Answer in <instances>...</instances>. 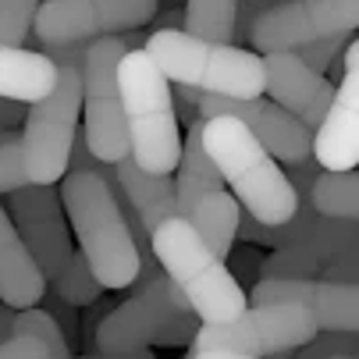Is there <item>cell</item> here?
Wrapping results in <instances>:
<instances>
[{
    "instance_id": "6da1fadb",
    "label": "cell",
    "mask_w": 359,
    "mask_h": 359,
    "mask_svg": "<svg viewBox=\"0 0 359 359\" xmlns=\"http://www.w3.org/2000/svg\"><path fill=\"white\" fill-rule=\"evenodd\" d=\"M203 149L245 217L264 228H281L295 217L299 199L285 178V168L249 135L245 125L235 118L203 121Z\"/></svg>"
},
{
    "instance_id": "7a4b0ae2",
    "label": "cell",
    "mask_w": 359,
    "mask_h": 359,
    "mask_svg": "<svg viewBox=\"0 0 359 359\" xmlns=\"http://www.w3.org/2000/svg\"><path fill=\"white\" fill-rule=\"evenodd\" d=\"M61 207L72 221V231L79 238V252L89 264L100 288H132L139 278V249L132 242V231L121 217L118 196L93 171L65 175L61 178Z\"/></svg>"
},
{
    "instance_id": "3957f363",
    "label": "cell",
    "mask_w": 359,
    "mask_h": 359,
    "mask_svg": "<svg viewBox=\"0 0 359 359\" xmlns=\"http://www.w3.org/2000/svg\"><path fill=\"white\" fill-rule=\"evenodd\" d=\"M121 118L128 135V161L146 175H171L178 168V111L171 100V82L157 72L142 46L118 61Z\"/></svg>"
},
{
    "instance_id": "277c9868",
    "label": "cell",
    "mask_w": 359,
    "mask_h": 359,
    "mask_svg": "<svg viewBox=\"0 0 359 359\" xmlns=\"http://www.w3.org/2000/svg\"><path fill=\"white\" fill-rule=\"evenodd\" d=\"M82 46H46L57 68V82L43 100L25 107L22 128V168L29 185H57L68 168V153L79 135L82 114Z\"/></svg>"
},
{
    "instance_id": "5b68a950",
    "label": "cell",
    "mask_w": 359,
    "mask_h": 359,
    "mask_svg": "<svg viewBox=\"0 0 359 359\" xmlns=\"http://www.w3.org/2000/svg\"><path fill=\"white\" fill-rule=\"evenodd\" d=\"M149 249H153V260H157L161 274L182 292L192 317L203 327L228 324L249 306L245 292L235 285L224 260H217L203 245V238L189 228V221L171 217L161 228H153Z\"/></svg>"
},
{
    "instance_id": "8992f818",
    "label": "cell",
    "mask_w": 359,
    "mask_h": 359,
    "mask_svg": "<svg viewBox=\"0 0 359 359\" xmlns=\"http://www.w3.org/2000/svg\"><path fill=\"white\" fill-rule=\"evenodd\" d=\"M142 54L157 65V72L192 93L224 96V100H260L264 96V68L260 54L242 46H217L185 36L182 29H157Z\"/></svg>"
},
{
    "instance_id": "52a82bcc",
    "label": "cell",
    "mask_w": 359,
    "mask_h": 359,
    "mask_svg": "<svg viewBox=\"0 0 359 359\" xmlns=\"http://www.w3.org/2000/svg\"><path fill=\"white\" fill-rule=\"evenodd\" d=\"M128 54L121 36L93 39L82 50V142L100 164L114 168L128 157V135L121 118V93H118V61Z\"/></svg>"
},
{
    "instance_id": "ba28073f",
    "label": "cell",
    "mask_w": 359,
    "mask_h": 359,
    "mask_svg": "<svg viewBox=\"0 0 359 359\" xmlns=\"http://www.w3.org/2000/svg\"><path fill=\"white\" fill-rule=\"evenodd\" d=\"M157 0H39L32 29L43 46H82L142 29Z\"/></svg>"
},
{
    "instance_id": "9c48e42d",
    "label": "cell",
    "mask_w": 359,
    "mask_h": 359,
    "mask_svg": "<svg viewBox=\"0 0 359 359\" xmlns=\"http://www.w3.org/2000/svg\"><path fill=\"white\" fill-rule=\"evenodd\" d=\"M317 334L313 317L299 306H245V310L217 327H199L192 348H221L252 359H267L274 352L302 348Z\"/></svg>"
},
{
    "instance_id": "30bf717a",
    "label": "cell",
    "mask_w": 359,
    "mask_h": 359,
    "mask_svg": "<svg viewBox=\"0 0 359 359\" xmlns=\"http://www.w3.org/2000/svg\"><path fill=\"white\" fill-rule=\"evenodd\" d=\"M359 25V0H285L264 11L245 32L260 54H288L306 43L352 36Z\"/></svg>"
},
{
    "instance_id": "8fae6325",
    "label": "cell",
    "mask_w": 359,
    "mask_h": 359,
    "mask_svg": "<svg viewBox=\"0 0 359 359\" xmlns=\"http://www.w3.org/2000/svg\"><path fill=\"white\" fill-rule=\"evenodd\" d=\"M178 313H192V310L182 299V292L168 278H161V281L146 285L142 292H135L128 302H118L114 310L96 324V331L86 345L96 355L142 352V348L153 345V338L161 334V327L171 324Z\"/></svg>"
},
{
    "instance_id": "7c38bea8",
    "label": "cell",
    "mask_w": 359,
    "mask_h": 359,
    "mask_svg": "<svg viewBox=\"0 0 359 359\" xmlns=\"http://www.w3.org/2000/svg\"><path fill=\"white\" fill-rule=\"evenodd\" d=\"M8 217L29 249L32 264L39 267L43 281L50 285L72 256L68 242V224H65V207L54 185H22L8 192Z\"/></svg>"
},
{
    "instance_id": "4fadbf2b",
    "label": "cell",
    "mask_w": 359,
    "mask_h": 359,
    "mask_svg": "<svg viewBox=\"0 0 359 359\" xmlns=\"http://www.w3.org/2000/svg\"><path fill=\"white\" fill-rule=\"evenodd\" d=\"M196 118H235L249 128V135L260 142L274 161L302 164L313 161V132L299 125L292 114H285L271 100H224V96H203L196 93Z\"/></svg>"
},
{
    "instance_id": "5bb4252c",
    "label": "cell",
    "mask_w": 359,
    "mask_h": 359,
    "mask_svg": "<svg viewBox=\"0 0 359 359\" xmlns=\"http://www.w3.org/2000/svg\"><path fill=\"white\" fill-rule=\"evenodd\" d=\"M313 164L320 171H355L359 164V43L341 46V79L331 107L313 132Z\"/></svg>"
},
{
    "instance_id": "9a60e30c",
    "label": "cell",
    "mask_w": 359,
    "mask_h": 359,
    "mask_svg": "<svg viewBox=\"0 0 359 359\" xmlns=\"http://www.w3.org/2000/svg\"><path fill=\"white\" fill-rule=\"evenodd\" d=\"M249 306H299L313 317L317 331H345L359 327V292L355 285H327V281H256L245 295Z\"/></svg>"
},
{
    "instance_id": "2e32d148",
    "label": "cell",
    "mask_w": 359,
    "mask_h": 359,
    "mask_svg": "<svg viewBox=\"0 0 359 359\" xmlns=\"http://www.w3.org/2000/svg\"><path fill=\"white\" fill-rule=\"evenodd\" d=\"M260 68H264V93L271 96V104H278L299 125L317 132L320 118L331 107L334 86L324 75L310 72L295 54H264Z\"/></svg>"
},
{
    "instance_id": "e0dca14e",
    "label": "cell",
    "mask_w": 359,
    "mask_h": 359,
    "mask_svg": "<svg viewBox=\"0 0 359 359\" xmlns=\"http://www.w3.org/2000/svg\"><path fill=\"white\" fill-rule=\"evenodd\" d=\"M96 175L107 178L118 203H125L132 210V217L142 224L146 235H153V228H161L164 221L178 217V199H175V178L171 175H146L128 157L118 161L114 168L100 164Z\"/></svg>"
},
{
    "instance_id": "ac0fdd59",
    "label": "cell",
    "mask_w": 359,
    "mask_h": 359,
    "mask_svg": "<svg viewBox=\"0 0 359 359\" xmlns=\"http://www.w3.org/2000/svg\"><path fill=\"white\" fill-rule=\"evenodd\" d=\"M43 292H46V281L39 267L32 264L29 249L22 245L4 203H0V302L11 313H22V310H36Z\"/></svg>"
},
{
    "instance_id": "d6986e66",
    "label": "cell",
    "mask_w": 359,
    "mask_h": 359,
    "mask_svg": "<svg viewBox=\"0 0 359 359\" xmlns=\"http://www.w3.org/2000/svg\"><path fill=\"white\" fill-rule=\"evenodd\" d=\"M57 82V68L39 50H11L0 46V100H15V104H36Z\"/></svg>"
},
{
    "instance_id": "ffe728a7",
    "label": "cell",
    "mask_w": 359,
    "mask_h": 359,
    "mask_svg": "<svg viewBox=\"0 0 359 359\" xmlns=\"http://www.w3.org/2000/svg\"><path fill=\"white\" fill-rule=\"evenodd\" d=\"M178 178H175V199H178V217H185L203 196H210L217 189H224L217 168L210 164L207 149H203V118L189 121V132L182 139L178 149Z\"/></svg>"
},
{
    "instance_id": "44dd1931",
    "label": "cell",
    "mask_w": 359,
    "mask_h": 359,
    "mask_svg": "<svg viewBox=\"0 0 359 359\" xmlns=\"http://www.w3.org/2000/svg\"><path fill=\"white\" fill-rule=\"evenodd\" d=\"M182 221H189V228L203 238V245H207L217 260H224V256L231 252V245H235L242 207L235 203V196L228 189H217L210 196H203Z\"/></svg>"
},
{
    "instance_id": "7402d4cb",
    "label": "cell",
    "mask_w": 359,
    "mask_h": 359,
    "mask_svg": "<svg viewBox=\"0 0 359 359\" xmlns=\"http://www.w3.org/2000/svg\"><path fill=\"white\" fill-rule=\"evenodd\" d=\"M72 352L57 324L43 310H22L11 320V338L0 341V359H57Z\"/></svg>"
},
{
    "instance_id": "603a6c76",
    "label": "cell",
    "mask_w": 359,
    "mask_h": 359,
    "mask_svg": "<svg viewBox=\"0 0 359 359\" xmlns=\"http://www.w3.org/2000/svg\"><path fill=\"white\" fill-rule=\"evenodd\" d=\"M235 11L238 0H185L182 32L203 43L235 46Z\"/></svg>"
},
{
    "instance_id": "cb8c5ba5",
    "label": "cell",
    "mask_w": 359,
    "mask_h": 359,
    "mask_svg": "<svg viewBox=\"0 0 359 359\" xmlns=\"http://www.w3.org/2000/svg\"><path fill=\"white\" fill-rule=\"evenodd\" d=\"M310 207L331 221L359 217V175L355 171H317L310 185Z\"/></svg>"
},
{
    "instance_id": "d4e9b609",
    "label": "cell",
    "mask_w": 359,
    "mask_h": 359,
    "mask_svg": "<svg viewBox=\"0 0 359 359\" xmlns=\"http://www.w3.org/2000/svg\"><path fill=\"white\" fill-rule=\"evenodd\" d=\"M46 288L68 306H93V302H100V295H104V288H100V281L93 278L89 264L82 260V252H72L68 264L61 267V274Z\"/></svg>"
},
{
    "instance_id": "484cf974",
    "label": "cell",
    "mask_w": 359,
    "mask_h": 359,
    "mask_svg": "<svg viewBox=\"0 0 359 359\" xmlns=\"http://www.w3.org/2000/svg\"><path fill=\"white\" fill-rule=\"evenodd\" d=\"M320 271V264L310 252L302 249H274L271 256H264V271L260 281H313V274Z\"/></svg>"
},
{
    "instance_id": "4316f807",
    "label": "cell",
    "mask_w": 359,
    "mask_h": 359,
    "mask_svg": "<svg viewBox=\"0 0 359 359\" xmlns=\"http://www.w3.org/2000/svg\"><path fill=\"white\" fill-rule=\"evenodd\" d=\"M36 8L39 0H0V46H11V50L25 46Z\"/></svg>"
},
{
    "instance_id": "83f0119b",
    "label": "cell",
    "mask_w": 359,
    "mask_h": 359,
    "mask_svg": "<svg viewBox=\"0 0 359 359\" xmlns=\"http://www.w3.org/2000/svg\"><path fill=\"white\" fill-rule=\"evenodd\" d=\"M352 355L355 359V334L345 331H317L302 348L292 352V359H341Z\"/></svg>"
},
{
    "instance_id": "f1b7e54d",
    "label": "cell",
    "mask_w": 359,
    "mask_h": 359,
    "mask_svg": "<svg viewBox=\"0 0 359 359\" xmlns=\"http://www.w3.org/2000/svg\"><path fill=\"white\" fill-rule=\"evenodd\" d=\"M39 310L57 324V331L65 334V341H68V348H79L82 345V317H79V310L75 306H68V302H61L54 292H43L39 295Z\"/></svg>"
},
{
    "instance_id": "f546056e",
    "label": "cell",
    "mask_w": 359,
    "mask_h": 359,
    "mask_svg": "<svg viewBox=\"0 0 359 359\" xmlns=\"http://www.w3.org/2000/svg\"><path fill=\"white\" fill-rule=\"evenodd\" d=\"M224 267L228 274L235 278V285L245 292V285L252 288L260 281V271H264V252L256 245H231V252L224 256Z\"/></svg>"
},
{
    "instance_id": "4dcf8cb0",
    "label": "cell",
    "mask_w": 359,
    "mask_h": 359,
    "mask_svg": "<svg viewBox=\"0 0 359 359\" xmlns=\"http://www.w3.org/2000/svg\"><path fill=\"white\" fill-rule=\"evenodd\" d=\"M355 36V32H352ZM352 36H331V39H317V43H306V46H299V50H288V54H295L310 72H317V75H324L334 61H338V54H341V46L352 39Z\"/></svg>"
},
{
    "instance_id": "1f68e13d",
    "label": "cell",
    "mask_w": 359,
    "mask_h": 359,
    "mask_svg": "<svg viewBox=\"0 0 359 359\" xmlns=\"http://www.w3.org/2000/svg\"><path fill=\"white\" fill-rule=\"evenodd\" d=\"M18 142H22V139H18ZM18 142L0 146V192H15V189L29 185L25 168H22V146H18Z\"/></svg>"
},
{
    "instance_id": "d6a6232c",
    "label": "cell",
    "mask_w": 359,
    "mask_h": 359,
    "mask_svg": "<svg viewBox=\"0 0 359 359\" xmlns=\"http://www.w3.org/2000/svg\"><path fill=\"white\" fill-rule=\"evenodd\" d=\"M203 324L192 317V313H178L171 324H164L161 327V334L153 338V345H164V348H175V345H185V341H192L196 338V331H199Z\"/></svg>"
},
{
    "instance_id": "836d02e7",
    "label": "cell",
    "mask_w": 359,
    "mask_h": 359,
    "mask_svg": "<svg viewBox=\"0 0 359 359\" xmlns=\"http://www.w3.org/2000/svg\"><path fill=\"white\" fill-rule=\"evenodd\" d=\"M320 271H324V281L327 285H355V271H359L355 249H345L341 256H334V260L324 264Z\"/></svg>"
},
{
    "instance_id": "e575fe53",
    "label": "cell",
    "mask_w": 359,
    "mask_h": 359,
    "mask_svg": "<svg viewBox=\"0 0 359 359\" xmlns=\"http://www.w3.org/2000/svg\"><path fill=\"white\" fill-rule=\"evenodd\" d=\"M278 4H285V0H242L238 11H235V43H242V39H245V32H249V25H252L256 18H260L264 11L278 8Z\"/></svg>"
},
{
    "instance_id": "d590c367",
    "label": "cell",
    "mask_w": 359,
    "mask_h": 359,
    "mask_svg": "<svg viewBox=\"0 0 359 359\" xmlns=\"http://www.w3.org/2000/svg\"><path fill=\"white\" fill-rule=\"evenodd\" d=\"M18 121H25V104H15V100H0V132L15 128Z\"/></svg>"
},
{
    "instance_id": "8d00e7d4",
    "label": "cell",
    "mask_w": 359,
    "mask_h": 359,
    "mask_svg": "<svg viewBox=\"0 0 359 359\" xmlns=\"http://www.w3.org/2000/svg\"><path fill=\"white\" fill-rule=\"evenodd\" d=\"M192 359H252V355H238V352H221V348H189Z\"/></svg>"
},
{
    "instance_id": "74e56055",
    "label": "cell",
    "mask_w": 359,
    "mask_h": 359,
    "mask_svg": "<svg viewBox=\"0 0 359 359\" xmlns=\"http://www.w3.org/2000/svg\"><path fill=\"white\" fill-rule=\"evenodd\" d=\"M11 320H15V313L8 310L4 302H0V341H8V338H11Z\"/></svg>"
},
{
    "instance_id": "f35d334b",
    "label": "cell",
    "mask_w": 359,
    "mask_h": 359,
    "mask_svg": "<svg viewBox=\"0 0 359 359\" xmlns=\"http://www.w3.org/2000/svg\"><path fill=\"white\" fill-rule=\"evenodd\" d=\"M161 29H182V11H178V8L168 11V15L161 18Z\"/></svg>"
},
{
    "instance_id": "ab89813d",
    "label": "cell",
    "mask_w": 359,
    "mask_h": 359,
    "mask_svg": "<svg viewBox=\"0 0 359 359\" xmlns=\"http://www.w3.org/2000/svg\"><path fill=\"white\" fill-rule=\"evenodd\" d=\"M341 359H352V355H341Z\"/></svg>"
},
{
    "instance_id": "60d3db41",
    "label": "cell",
    "mask_w": 359,
    "mask_h": 359,
    "mask_svg": "<svg viewBox=\"0 0 359 359\" xmlns=\"http://www.w3.org/2000/svg\"><path fill=\"white\" fill-rule=\"evenodd\" d=\"M185 359H192V355H185Z\"/></svg>"
},
{
    "instance_id": "b9f144b4",
    "label": "cell",
    "mask_w": 359,
    "mask_h": 359,
    "mask_svg": "<svg viewBox=\"0 0 359 359\" xmlns=\"http://www.w3.org/2000/svg\"><path fill=\"white\" fill-rule=\"evenodd\" d=\"M238 4H242V0H238Z\"/></svg>"
}]
</instances>
